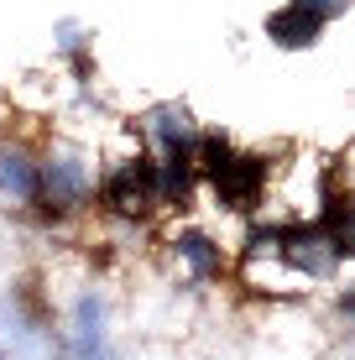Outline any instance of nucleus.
<instances>
[{
    "label": "nucleus",
    "mask_w": 355,
    "mask_h": 360,
    "mask_svg": "<svg viewBox=\"0 0 355 360\" xmlns=\"http://www.w3.org/2000/svg\"><path fill=\"white\" fill-rule=\"evenodd\" d=\"M94 193H100V172H94L84 146L53 141L47 152H37V209L42 214L68 219L79 209H89Z\"/></svg>",
    "instance_id": "f257e3e1"
},
{
    "label": "nucleus",
    "mask_w": 355,
    "mask_h": 360,
    "mask_svg": "<svg viewBox=\"0 0 355 360\" xmlns=\"http://www.w3.org/2000/svg\"><path fill=\"white\" fill-rule=\"evenodd\" d=\"M199 178L214 188V198L225 209H235V214H246V209L262 204L266 193V178H272V167H266V157L256 152H240V146H230L225 136H204L199 141Z\"/></svg>",
    "instance_id": "f03ea898"
},
{
    "label": "nucleus",
    "mask_w": 355,
    "mask_h": 360,
    "mask_svg": "<svg viewBox=\"0 0 355 360\" xmlns=\"http://www.w3.org/2000/svg\"><path fill=\"white\" fill-rule=\"evenodd\" d=\"M100 204L115 219H152L162 209V193H157V162L152 157H126L105 172L100 183Z\"/></svg>",
    "instance_id": "7ed1b4c3"
},
{
    "label": "nucleus",
    "mask_w": 355,
    "mask_h": 360,
    "mask_svg": "<svg viewBox=\"0 0 355 360\" xmlns=\"http://www.w3.org/2000/svg\"><path fill=\"white\" fill-rule=\"evenodd\" d=\"M58 360H115L110 355V308H105V297L94 288H84L79 297H73Z\"/></svg>",
    "instance_id": "20e7f679"
},
{
    "label": "nucleus",
    "mask_w": 355,
    "mask_h": 360,
    "mask_svg": "<svg viewBox=\"0 0 355 360\" xmlns=\"http://www.w3.org/2000/svg\"><path fill=\"white\" fill-rule=\"evenodd\" d=\"M141 141H146V157H199V120H193L188 105L178 99H162L141 115Z\"/></svg>",
    "instance_id": "39448f33"
},
{
    "label": "nucleus",
    "mask_w": 355,
    "mask_h": 360,
    "mask_svg": "<svg viewBox=\"0 0 355 360\" xmlns=\"http://www.w3.org/2000/svg\"><path fill=\"white\" fill-rule=\"evenodd\" d=\"M167 251H173V262L183 266V277L199 282V288H204V282H219V277H225V245H219L209 230H199V225L173 230Z\"/></svg>",
    "instance_id": "423d86ee"
},
{
    "label": "nucleus",
    "mask_w": 355,
    "mask_h": 360,
    "mask_svg": "<svg viewBox=\"0 0 355 360\" xmlns=\"http://www.w3.org/2000/svg\"><path fill=\"white\" fill-rule=\"evenodd\" d=\"M0 209H37V152L21 141H0Z\"/></svg>",
    "instance_id": "0eeeda50"
},
{
    "label": "nucleus",
    "mask_w": 355,
    "mask_h": 360,
    "mask_svg": "<svg viewBox=\"0 0 355 360\" xmlns=\"http://www.w3.org/2000/svg\"><path fill=\"white\" fill-rule=\"evenodd\" d=\"M314 219L324 225V235L335 240L340 256H355V188H329Z\"/></svg>",
    "instance_id": "6e6552de"
},
{
    "label": "nucleus",
    "mask_w": 355,
    "mask_h": 360,
    "mask_svg": "<svg viewBox=\"0 0 355 360\" xmlns=\"http://www.w3.org/2000/svg\"><path fill=\"white\" fill-rule=\"evenodd\" d=\"M266 37H272L277 47H288V53H298V47H314V42H319L324 27H319L303 6H292V0H288L283 11H272V16H266Z\"/></svg>",
    "instance_id": "1a4fd4ad"
},
{
    "label": "nucleus",
    "mask_w": 355,
    "mask_h": 360,
    "mask_svg": "<svg viewBox=\"0 0 355 360\" xmlns=\"http://www.w3.org/2000/svg\"><path fill=\"white\" fill-rule=\"evenodd\" d=\"M292 6H303L314 21H319V27H329V21H340V16H345L355 0H292Z\"/></svg>",
    "instance_id": "9d476101"
}]
</instances>
